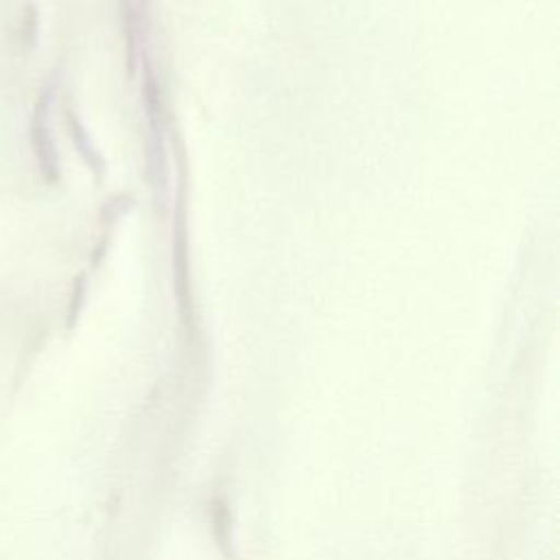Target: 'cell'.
<instances>
[{
	"mask_svg": "<svg viewBox=\"0 0 560 560\" xmlns=\"http://www.w3.org/2000/svg\"><path fill=\"white\" fill-rule=\"evenodd\" d=\"M50 101H52V92L48 88L42 90V94L35 101L28 129H31V147H33L37 166H39L42 175L52 184L59 177V162H57V151H55V142L50 136V125H48Z\"/></svg>",
	"mask_w": 560,
	"mask_h": 560,
	"instance_id": "1",
	"label": "cell"
},
{
	"mask_svg": "<svg viewBox=\"0 0 560 560\" xmlns=\"http://www.w3.org/2000/svg\"><path fill=\"white\" fill-rule=\"evenodd\" d=\"M37 24H39L37 7L31 2L24 7V26H22V35L28 46H35V42H37Z\"/></svg>",
	"mask_w": 560,
	"mask_h": 560,
	"instance_id": "2",
	"label": "cell"
}]
</instances>
